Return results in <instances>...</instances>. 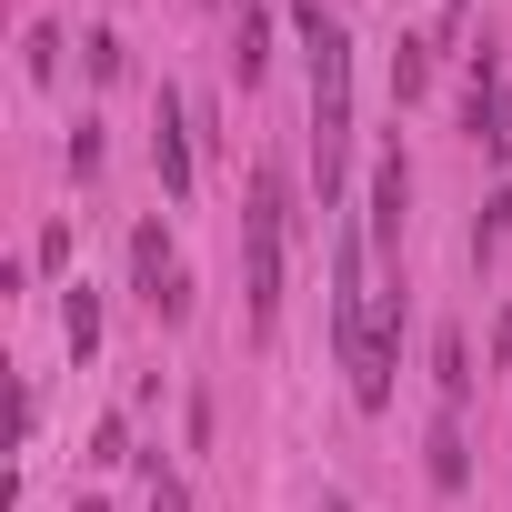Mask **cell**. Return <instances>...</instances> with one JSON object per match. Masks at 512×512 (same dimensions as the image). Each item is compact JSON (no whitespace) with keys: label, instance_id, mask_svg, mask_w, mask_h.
<instances>
[{"label":"cell","instance_id":"obj_1","mask_svg":"<svg viewBox=\"0 0 512 512\" xmlns=\"http://www.w3.org/2000/svg\"><path fill=\"white\" fill-rule=\"evenodd\" d=\"M292 171L282 161H262L251 171V211H241V292H251V332L272 342V322H282V251H292Z\"/></svg>","mask_w":512,"mask_h":512},{"label":"cell","instance_id":"obj_2","mask_svg":"<svg viewBox=\"0 0 512 512\" xmlns=\"http://www.w3.org/2000/svg\"><path fill=\"white\" fill-rule=\"evenodd\" d=\"M342 151H352V41L332 21V31H312V161H322V201L342 191Z\"/></svg>","mask_w":512,"mask_h":512},{"label":"cell","instance_id":"obj_3","mask_svg":"<svg viewBox=\"0 0 512 512\" xmlns=\"http://www.w3.org/2000/svg\"><path fill=\"white\" fill-rule=\"evenodd\" d=\"M402 221H412V171L402 151L372 161V241H382V262H402Z\"/></svg>","mask_w":512,"mask_h":512},{"label":"cell","instance_id":"obj_4","mask_svg":"<svg viewBox=\"0 0 512 512\" xmlns=\"http://www.w3.org/2000/svg\"><path fill=\"white\" fill-rule=\"evenodd\" d=\"M151 171H161L171 201H191V131H181V101H171V91L151 101Z\"/></svg>","mask_w":512,"mask_h":512},{"label":"cell","instance_id":"obj_5","mask_svg":"<svg viewBox=\"0 0 512 512\" xmlns=\"http://www.w3.org/2000/svg\"><path fill=\"white\" fill-rule=\"evenodd\" d=\"M432 382H442V412H462V402H472V342H462V322H442V332H432Z\"/></svg>","mask_w":512,"mask_h":512},{"label":"cell","instance_id":"obj_6","mask_svg":"<svg viewBox=\"0 0 512 512\" xmlns=\"http://www.w3.org/2000/svg\"><path fill=\"white\" fill-rule=\"evenodd\" d=\"M131 282H141V302H161V292L181 282V262H171V241H161V221H141V231H131Z\"/></svg>","mask_w":512,"mask_h":512},{"label":"cell","instance_id":"obj_7","mask_svg":"<svg viewBox=\"0 0 512 512\" xmlns=\"http://www.w3.org/2000/svg\"><path fill=\"white\" fill-rule=\"evenodd\" d=\"M231 71L241 81L272 71V11H262V0H241V21H231Z\"/></svg>","mask_w":512,"mask_h":512},{"label":"cell","instance_id":"obj_8","mask_svg":"<svg viewBox=\"0 0 512 512\" xmlns=\"http://www.w3.org/2000/svg\"><path fill=\"white\" fill-rule=\"evenodd\" d=\"M61 342H71V362H91V352H101V292H91V282H71V292H61Z\"/></svg>","mask_w":512,"mask_h":512},{"label":"cell","instance_id":"obj_9","mask_svg":"<svg viewBox=\"0 0 512 512\" xmlns=\"http://www.w3.org/2000/svg\"><path fill=\"white\" fill-rule=\"evenodd\" d=\"M422 452H432V482H442V492H462V482H472V442H462V412H442Z\"/></svg>","mask_w":512,"mask_h":512},{"label":"cell","instance_id":"obj_10","mask_svg":"<svg viewBox=\"0 0 512 512\" xmlns=\"http://www.w3.org/2000/svg\"><path fill=\"white\" fill-rule=\"evenodd\" d=\"M432 91V41H392V101H422Z\"/></svg>","mask_w":512,"mask_h":512},{"label":"cell","instance_id":"obj_11","mask_svg":"<svg viewBox=\"0 0 512 512\" xmlns=\"http://www.w3.org/2000/svg\"><path fill=\"white\" fill-rule=\"evenodd\" d=\"M502 231H512V181L482 201V221H472V262H492V251H502Z\"/></svg>","mask_w":512,"mask_h":512},{"label":"cell","instance_id":"obj_12","mask_svg":"<svg viewBox=\"0 0 512 512\" xmlns=\"http://www.w3.org/2000/svg\"><path fill=\"white\" fill-rule=\"evenodd\" d=\"M91 462H101V472H111V462H131V422H121V412L91 432Z\"/></svg>","mask_w":512,"mask_h":512},{"label":"cell","instance_id":"obj_13","mask_svg":"<svg viewBox=\"0 0 512 512\" xmlns=\"http://www.w3.org/2000/svg\"><path fill=\"white\" fill-rule=\"evenodd\" d=\"M81 61H91V81H121V41H111V31H91V41H81Z\"/></svg>","mask_w":512,"mask_h":512},{"label":"cell","instance_id":"obj_14","mask_svg":"<svg viewBox=\"0 0 512 512\" xmlns=\"http://www.w3.org/2000/svg\"><path fill=\"white\" fill-rule=\"evenodd\" d=\"M71 171H81V181L101 171V121H81V131H71Z\"/></svg>","mask_w":512,"mask_h":512},{"label":"cell","instance_id":"obj_15","mask_svg":"<svg viewBox=\"0 0 512 512\" xmlns=\"http://www.w3.org/2000/svg\"><path fill=\"white\" fill-rule=\"evenodd\" d=\"M482 141H492V161H502V171H512V91H502V101H492V131H482Z\"/></svg>","mask_w":512,"mask_h":512},{"label":"cell","instance_id":"obj_16","mask_svg":"<svg viewBox=\"0 0 512 512\" xmlns=\"http://www.w3.org/2000/svg\"><path fill=\"white\" fill-rule=\"evenodd\" d=\"M151 512H191V492H181L171 472H151Z\"/></svg>","mask_w":512,"mask_h":512},{"label":"cell","instance_id":"obj_17","mask_svg":"<svg viewBox=\"0 0 512 512\" xmlns=\"http://www.w3.org/2000/svg\"><path fill=\"white\" fill-rule=\"evenodd\" d=\"M292 21H302V41H312V31H332V0H292Z\"/></svg>","mask_w":512,"mask_h":512},{"label":"cell","instance_id":"obj_18","mask_svg":"<svg viewBox=\"0 0 512 512\" xmlns=\"http://www.w3.org/2000/svg\"><path fill=\"white\" fill-rule=\"evenodd\" d=\"M71 512H101V502H91V492H81V502H71Z\"/></svg>","mask_w":512,"mask_h":512},{"label":"cell","instance_id":"obj_19","mask_svg":"<svg viewBox=\"0 0 512 512\" xmlns=\"http://www.w3.org/2000/svg\"><path fill=\"white\" fill-rule=\"evenodd\" d=\"M322 512H342V502H322Z\"/></svg>","mask_w":512,"mask_h":512}]
</instances>
